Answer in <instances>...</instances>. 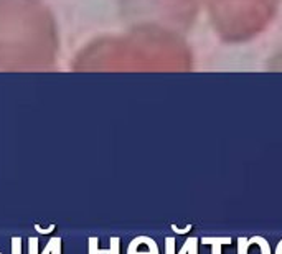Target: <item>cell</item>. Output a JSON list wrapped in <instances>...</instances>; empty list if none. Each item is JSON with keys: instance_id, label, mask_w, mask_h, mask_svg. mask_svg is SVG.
<instances>
[{"instance_id": "cell-5", "label": "cell", "mask_w": 282, "mask_h": 254, "mask_svg": "<svg viewBox=\"0 0 282 254\" xmlns=\"http://www.w3.org/2000/svg\"><path fill=\"white\" fill-rule=\"evenodd\" d=\"M249 239H246L244 236H239L238 238V254H248L249 249Z\"/></svg>"}, {"instance_id": "cell-14", "label": "cell", "mask_w": 282, "mask_h": 254, "mask_svg": "<svg viewBox=\"0 0 282 254\" xmlns=\"http://www.w3.org/2000/svg\"><path fill=\"white\" fill-rule=\"evenodd\" d=\"M221 246L223 244H218V243L212 244V254H221Z\"/></svg>"}, {"instance_id": "cell-12", "label": "cell", "mask_w": 282, "mask_h": 254, "mask_svg": "<svg viewBox=\"0 0 282 254\" xmlns=\"http://www.w3.org/2000/svg\"><path fill=\"white\" fill-rule=\"evenodd\" d=\"M191 243H193V238H188L187 241H185V244L182 246V249L178 251V254H188V249H190Z\"/></svg>"}, {"instance_id": "cell-9", "label": "cell", "mask_w": 282, "mask_h": 254, "mask_svg": "<svg viewBox=\"0 0 282 254\" xmlns=\"http://www.w3.org/2000/svg\"><path fill=\"white\" fill-rule=\"evenodd\" d=\"M165 254H175V238H167L165 239Z\"/></svg>"}, {"instance_id": "cell-10", "label": "cell", "mask_w": 282, "mask_h": 254, "mask_svg": "<svg viewBox=\"0 0 282 254\" xmlns=\"http://www.w3.org/2000/svg\"><path fill=\"white\" fill-rule=\"evenodd\" d=\"M111 249H112V254H119V249H121V239H119L117 236H112L111 238Z\"/></svg>"}, {"instance_id": "cell-13", "label": "cell", "mask_w": 282, "mask_h": 254, "mask_svg": "<svg viewBox=\"0 0 282 254\" xmlns=\"http://www.w3.org/2000/svg\"><path fill=\"white\" fill-rule=\"evenodd\" d=\"M172 229H173V231H175L177 234H185V233H188L190 229H191V224H188V226L185 228V229H180V228H177V224H172Z\"/></svg>"}, {"instance_id": "cell-11", "label": "cell", "mask_w": 282, "mask_h": 254, "mask_svg": "<svg viewBox=\"0 0 282 254\" xmlns=\"http://www.w3.org/2000/svg\"><path fill=\"white\" fill-rule=\"evenodd\" d=\"M55 228H56L55 224H51L50 228H45L43 229V228H40V224H35V231H38L40 234H51L53 231H55Z\"/></svg>"}, {"instance_id": "cell-1", "label": "cell", "mask_w": 282, "mask_h": 254, "mask_svg": "<svg viewBox=\"0 0 282 254\" xmlns=\"http://www.w3.org/2000/svg\"><path fill=\"white\" fill-rule=\"evenodd\" d=\"M127 254H160L157 243L149 236H137L130 241Z\"/></svg>"}, {"instance_id": "cell-7", "label": "cell", "mask_w": 282, "mask_h": 254, "mask_svg": "<svg viewBox=\"0 0 282 254\" xmlns=\"http://www.w3.org/2000/svg\"><path fill=\"white\" fill-rule=\"evenodd\" d=\"M59 239H61V238H59V236H55V238H51V239H50V241H48V243H46L45 249L41 251L40 254H51V252H53V249H55V244L58 243Z\"/></svg>"}, {"instance_id": "cell-6", "label": "cell", "mask_w": 282, "mask_h": 254, "mask_svg": "<svg viewBox=\"0 0 282 254\" xmlns=\"http://www.w3.org/2000/svg\"><path fill=\"white\" fill-rule=\"evenodd\" d=\"M12 254H22V238L14 236L12 238Z\"/></svg>"}, {"instance_id": "cell-8", "label": "cell", "mask_w": 282, "mask_h": 254, "mask_svg": "<svg viewBox=\"0 0 282 254\" xmlns=\"http://www.w3.org/2000/svg\"><path fill=\"white\" fill-rule=\"evenodd\" d=\"M28 254H38V238H28Z\"/></svg>"}, {"instance_id": "cell-3", "label": "cell", "mask_w": 282, "mask_h": 254, "mask_svg": "<svg viewBox=\"0 0 282 254\" xmlns=\"http://www.w3.org/2000/svg\"><path fill=\"white\" fill-rule=\"evenodd\" d=\"M249 244L259 246L261 254H271V246H269V243L262 238V236H253V238L249 239Z\"/></svg>"}, {"instance_id": "cell-4", "label": "cell", "mask_w": 282, "mask_h": 254, "mask_svg": "<svg viewBox=\"0 0 282 254\" xmlns=\"http://www.w3.org/2000/svg\"><path fill=\"white\" fill-rule=\"evenodd\" d=\"M231 244V236H225V238H201V244Z\"/></svg>"}, {"instance_id": "cell-2", "label": "cell", "mask_w": 282, "mask_h": 254, "mask_svg": "<svg viewBox=\"0 0 282 254\" xmlns=\"http://www.w3.org/2000/svg\"><path fill=\"white\" fill-rule=\"evenodd\" d=\"M99 238L96 236H91L88 239V254H112V249H99Z\"/></svg>"}]
</instances>
